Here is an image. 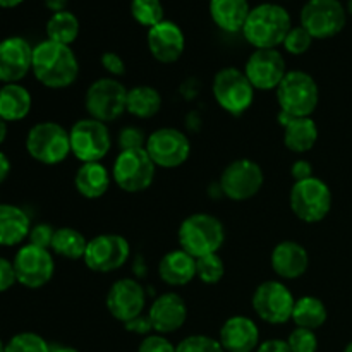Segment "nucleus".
Masks as SVG:
<instances>
[{"label":"nucleus","mask_w":352,"mask_h":352,"mask_svg":"<svg viewBox=\"0 0 352 352\" xmlns=\"http://www.w3.org/2000/svg\"><path fill=\"white\" fill-rule=\"evenodd\" d=\"M280 112L294 117H311L320 102V89L315 79L305 71H287L277 88Z\"/></svg>","instance_id":"4"},{"label":"nucleus","mask_w":352,"mask_h":352,"mask_svg":"<svg viewBox=\"0 0 352 352\" xmlns=\"http://www.w3.org/2000/svg\"><path fill=\"white\" fill-rule=\"evenodd\" d=\"M292 23L287 9L278 3L265 2L253 7L243 28V34L248 43L256 50L277 48L284 43L285 36L291 31Z\"/></svg>","instance_id":"2"},{"label":"nucleus","mask_w":352,"mask_h":352,"mask_svg":"<svg viewBox=\"0 0 352 352\" xmlns=\"http://www.w3.org/2000/svg\"><path fill=\"white\" fill-rule=\"evenodd\" d=\"M278 122L284 127V144L294 153H306L318 140V127L311 117H294L278 113Z\"/></svg>","instance_id":"24"},{"label":"nucleus","mask_w":352,"mask_h":352,"mask_svg":"<svg viewBox=\"0 0 352 352\" xmlns=\"http://www.w3.org/2000/svg\"><path fill=\"white\" fill-rule=\"evenodd\" d=\"M131 246L127 239L119 234H100L88 241L85 253V263L89 270L98 274L116 272L129 260Z\"/></svg>","instance_id":"16"},{"label":"nucleus","mask_w":352,"mask_h":352,"mask_svg":"<svg viewBox=\"0 0 352 352\" xmlns=\"http://www.w3.org/2000/svg\"><path fill=\"white\" fill-rule=\"evenodd\" d=\"M175 352H226L220 340L208 336H191L186 337L175 347Z\"/></svg>","instance_id":"38"},{"label":"nucleus","mask_w":352,"mask_h":352,"mask_svg":"<svg viewBox=\"0 0 352 352\" xmlns=\"http://www.w3.org/2000/svg\"><path fill=\"white\" fill-rule=\"evenodd\" d=\"M126 325V330L127 332H133V333H140V336H150V332L153 330V327H151V322L150 318L146 316H138V318L131 320V322L124 323Z\"/></svg>","instance_id":"45"},{"label":"nucleus","mask_w":352,"mask_h":352,"mask_svg":"<svg viewBox=\"0 0 352 352\" xmlns=\"http://www.w3.org/2000/svg\"><path fill=\"white\" fill-rule=\"evenodd\" d=\"M131 16L150 30L165 19V10L160 0H131Z\"/></svg>","instance_id":"34"},{"label":"nucleus","mask_w":352,"mask_h":352,"mask_svg":"<svg viewBox=\"0 0 352 352\" xmlns=\"http://www.w3.org/2000/svg\"><path fill=\"white\" fill-rule=\"evenodd\" d=\"M244 74L248 76L254 89H261V91L277 89L287 74L284 55L277 48L254 50L248 58Z\"/></svg>","instance_id":"17"},{"label":"nucleus","mask_w":352,"mask_h":352,"mask_svg":"<svg viewBox=\"0 0 352 352\" xmlns=\"http://www.w3.org/2000/svg\"><path fill=\"white\" fill-rule=\"evenodd\" d=\"M47 340L34 332H21L6 344V352H50Z\"/></svg>","instance_id":"36"},{"label":"nucleus","mask_w":352,"mask_h":352,"mask_svg":"<svg viewBox=\"0 0 352 352\" xmlns=\"http://www.w3.org/2000/svg\"><path fill=\"white\" fill-rule=\"evenodd\" d=\"M12 265L17 284L26 289L43 287L52 280L55 272V261L50 250H43L30 243L17 250Z\"/></svg>","instance_id":"12"},{"label":"nucleus","mask_w":352,"mask_h":352,"mask_svg":"<svg viewBox=\"0 0 352 352\" xmlns=\"http://www.w3.org/2000/svg\"><path fill=\"white\" fill-rule=\"evenodd\" d=\"M327 318H329V311L322 299L315 296H302L296 299L294 311H292V322L296 323V327L315 332L316 329L325 325Z\"/></svg>","instance_id":"30"},{"label":"nucleus","mask_w":352,"mask_h":352,"mask_svg":"<svg viewBox=\"0 0 352 352\" xmlns=\"http://www.w3.org/2000/svg\"><path fill=\"white\" fill-rule=\"evenodd\" d=\"M69 140H71V153L82 164L102 162L112 146L107 124L91 117L78 120L69 131Z\"/></svg>","instance_id":"11"},{"label":"nucleus","mask_w":352,"mask_h":352,"mask_svg":"<svg viewBox=\"0 0 352 352\" xmlns=\"http://www.w3.org/2000/svg\"><path fill=\"white\" fill-rule=\"evenodd\" d=\"M291 174L294 177L296 182L299 181H306V179L313 177V167L308 160H298L294 162L291 168Z\"/></svg>","instance_id":"46"},{"label":"nucleus","mask_w":352,"mask_h":352,"mask_svg":"<svg viewBox=\"0 0 352 352\" xmlns=\"http://www.w3.org/2000/svg\"><path fill=\"white\" fill-rule=\"evenodd\" d=\"M346 23L347 10L340 0H308L301 9V26L315 40L337 36Z\"/></svg>","instance_id":"10"},{"label":"nucleus","mask_w":352,"mask_h":352,"mask_svg":"<svg viewBox=\"0 0 352 352\" xmlns=\"http://www.w3.org/2000/svg\"><path fill=\"white\" fill-rule=\"evenodd\" d=\"M86 248H88V241L79 230L72 229V227H62V229L55 230L50 250L57 256L76 261L85 258Z\"/></svg>","instance_id":"32"},{"label":"nucleus","mask_w":352,"mask_h":352,"mask_svg":"<svg viewBox=\"0 0 352 352\" xmlns=\"http://www.w3.org/2000/svg\"><path fill=\"white\" fill-rule=\"evenodd\" d=\"M54 227L48 226V223H38V226L31 227L30 230V244L38 248H43V250H50L52 241H54Z\"/></svg>","instance_id":"41"},{"label":"nucleus","mask_w":352,"mask_h":352,"mask_svg":"<svg viewBox=\"0 0 352 352\" xmlns=\"http://www.w3.org/2000/svg\"><path fill=\"white\" fill-rule=\"evenodd\" d=\"M256 352H291V349H289L287 340L270 339V340H267V342L260 344Z\"/></svg>","instance_id":"47"},{"label":"nucleus","mask_w":352,"mask_h":352,"mask_svg":"<svg viewBox=\"0 0 352 352\" xmlns=\"http://www.w3.org/2000/svg\"><path fill=\"white\" fill-rule=\"evenodd\" d=\"M69 0H45V6H47V9H50L52 12H62V10H67L65 7H67Z\"/></svg>","instance_id":"49"},{"label":"nucleus","mask_w":352,"mask_h":352,"mask_svg":"<svg viewBox=\"0 0 352 352\" xmlns=\"http://www.w3.org/2000/svg\"><path fill=\"white\" fill-rule=\"evenodd\" d=\"M78 34L79 21L71 10L52 14L47 23V40L71 47V43H74Z\"/></svg>","instance_id":"33"},{"label":"nucleus","mask_w":352,"mask_h":352,"mask_svg":"<svg viewBox=\"0 0 352 352\" xmlns=\"http://www.w3.org/2000/svg\"><path fill=\"white\" fill-rule=\"evenodd\" d=\"M296 299L282 282L267 280L256 287L253 294V309L263 322L270 325H284L292 320Z\"/></svg>","instance_id":"13"},{"label":"nucleus","mask_w":352,"mask_h":352,"mask_svg":"<svg viewBox=\"0 0 352 352\" xmlns=\"http://www.w3.org/2000/svg\"><path fill=\"white\" fill-rule=\"evenodd\" d=\"M146 294L140 282L134 278H120L107 294V309L119 322L127 323L143 315Z\"/></svg>","instance_id":"18"},{"label":"nucleus","mask_w":352,"mask_h":352,"mask_svg":"<svg viewBox=\"0 0 352 352\" xmlns=\"http://www.w3.org/2000/svg\"><path fill=\"white\" fill-rule=\"evenodd\" d=\"M219 340L226 352H253L260 346V329L248 316H232L220 329Z\"/></svg>","instance_id":"22"},{"label":"nucleus","mask_w":352,"mask_h":352,"mask_svg":"<svg viewBox=\"0 0 352 352\" xmlns=\"http://www.w3.org/2000/svg\"><path fill=\"white\" fill-rule=\"evenodd\" d=\"M148 48L151 55L162 64H174L182 57L186 38L181 28L172 21L164 19L148 30Z\"/></svg>","instance_id":"20"},{"label":"nucleus","mask_w":352,"mask_h":352,"mask_svg":"<svg viewBox=\"0 0 352 352\" xmlns=\"http://www.w3.org/2000/svg\"><path fill=\"white\" fill-rule=\"evenodd\" d=\"M112 172L100 162L82 164L74 177L76 191L88 199H98L109 191Z\"/></svg>","instance_id":"28"},{"label":"nucleus","mask_w":352,"mask_h":352,"mask_svg":"<svg viewBox=\"0 0 352 352\" xmlns=\"http://www.w3.org/2000/svg\"><path fill=\"white\" fill-rule=\"evenodd\" d=\"M158 275L162 280L172 287L189 284L196 277V258L184 250H175L165 254L158 263Z\"/></svg>","instance_id":"26"},{"label":"nucleus","mask_w":352,"mask_h":352,"mask_svg":"<svg viewBox=\"0 0 352 352\" xmlns=\"http://www.w3.org/2000/svg\"><path fill=\"white\" fill-rule=\"evenodd\" d=\"M308 251L296 241H282L272 251V268L285 280L302 277L308 270Z\"/></svg>","instance_id":"23"},{"label":"nucleus","mask_w":352,"mask_h":352,"mask_svg":"<svg viewBox=\"0 0 352 352\" xmlns=\"http://www.w3.org/2000/svg\"><path fill=\"white\" fill-rule=\"evenodd\" d=\"M212 91L217 103L230 116H241L253 105L254 86L237 67H223L217 72Z\"/></svg>","instance_id":"7"},{"label":"nucleus","mask_w":352,"mask_h":352,"mask_svg":"<svg viewBox=\"0 0 352 352\" xmlns=\"http://www.w3.org/2000/svg\"><path fill=\"white\" fill-rule=\"evenodd\" d=\"M33 107L31 93L19 82L0 86V119L17 122L26 119Z\"/></svg>","instance_id":"29"},{"label":"nucleus","mask_w":352,"mask_h":352,"mask_svg":"<svg viewBox=\"0 0 352 352\" xmlns=\"http://www.w3.org/2000/svg\"><path fill=\"white\" fill-rule=\"evenodd\" d=\"M291 208L299 220L306 223L322 222L332 210V191L318 177L294 182L291 189Z\"/></svg>","instance_id":"6"},{"label":"nucleus","mask_w":352,"mask_h":352,"mask_svg":"<svg viewBox=\"0 0 352 352\" xmlns=\"http://www.w3.org/2000/svg\"><path fill=\"white\" fill-rule=\"evenodd\" d=\"M0 352H6V344L2 342V339H0Z\"/></svg>","instance_id":"55"},{"label":"nucleus","mask_w":352,"mask_h":352,"mask_svg":"<svg viewBox=\"0 0 352 352\" xmlns=\"http://www.w3.org/2000/svg\"><path fill=\"white\" fill-rule=\"evenodd\" d=\"M129 89L113 78H102L89 85L85 96L86 112L100 122H113L126 112Z\"/></svg>","instance_id":"8"},{"label":"nucleus","mask_w":352,"mask_h":352,"mask_svg":"<svg viewBox=\"0 0 352 352\" xmlns=\"http://www.w3.org/2000/svg\"><path fill=\"white\" fill-rule=\"evenodd\" d=\"M148 318L153 327V332L160 336L177 332L188 318V306L179 294L165 292L151 302Z\"/></svg>","instance_id":"21"},{"label":"nucleus","mask_w":352,"mask_h":352,"mask_svg":"<svg viewBox=\"0 0 352 352\" xmlns=\"http://www.w3.org/2000/svg\"><path fill=\"white\" fill-rule=\"evenodd\" d=\"M291 352H316L318 351V339L313 330L294 329L287 339Z\"/></svg>","instance_id":"39"},{"label":"nucleus","mask_w":352,"mask_h":352,"mask_svg":"<svg viewBox=\"0 0 352 352\" xmlns=\"http://www.w3.org/2000/svg\"><path fill=\"white\" fill-rule=\"evenodd\" d=\"M177 237L181 250L198 260L219 253L226 241V229L222 222L210 213H192L182 220Z\"/></svg>","instance_id":"3"},{"label":"nucleus","mask_w":352,"mask_h":352,"mask_svg":"<svg viewBox=\"0 0 352 352\" xmlns=\"http://www.w3.org/2000/svg\"><path fill=\"white\" fill-rule=\"evenodd\" d=\"M162 109V96L151 86H136L127 91L126 112L138 119H151Z\"/></svg>","instance_id":"31"},{"label":"nucleus","mask_w":352,"mask_h":352,"mask_svg":"<svg viewBox=\"0 0 352 352\" xmlns=\"http://www.w3.org/2000/svg\"><path fill=\"white\" fill-rule=\"evenodd\" d=\"M26 150L33 160L43 165L62 164L71 153L69 131L52 120L34 124L26 136Z\"/></svg>","instance_id":"5"},{"label":"nucleus","mask_w":352,"mask_h":352,"mask_svg":"<svg viewBox=\"0 0 352 352\" xmlns=\"http://www.w3.org/2000/svg\"><path fill=\"white\" fill-rule=\"evenodd\" d=\"M7 138V122L3 119H0V144L6 141Z\"/></svg>","instance_id":"51"},{"label":"nucleus","mask_w":352,"mask_h":352,"mask_svg":"<svg viewBox=\"0 0 352 352\" xmlns=\"http://www.w3.org/2000/svg\"><path fill=\"white\" fill-rule=\"evenodd\" d=\"M157 165L144 148L120 151L112 167V179L122 191L141 192L151 186Z\"/></svg>","instance_id":"9"},{"label":"nucleus","mask_w":352,"mask_h":352,"mask_svg":"<svg viewBox=\"0 0 352 352\" xmlns=\"http://www.w3.org/2000/svg\"><path fill=\"white\" fill-rule=\"evenodd\" d=\"M146 134L140 127H124L119 133V146L120 151L127 150H141L146 148Z\"/></svg>","instance_id":"40"},{"label":"nucleus","mask_w":352,"mask_h":352,"mask_svg":"<svg viewBox=\"0 0 352 352\" xmlns=\"http://www.w3.org/2000/svg\"><path fill=\"white\" fill-rule=\"evenodd\" d=\"M33 67V47L21 36L0 41V82H19Z\"/></svg>","instance_id":"19"},{"label":"nucleus","mask_w":352,"mask_h":352,"mask_svg":"<svg viewBox=\"0 0 352 352\" xmlns=\"http://www.w3.org/2000/svg\"><path fill=\"white\" fill-rule=\"evenodd\" d=\"M146 153L157 167H181L191 153V143L182 131L174 127H162L148 136Z\"/></svg>","instance_id":"15"},{"label":"nucleus","mask_w":352,"mask_h":352,"mask_svg":"<svg viewBox=\"0 0 352 352\" xmlns=\"http://www.w3.org/2000/svg\"><path fill=\"white\" fill-rule=\"evenodd\" d=\"M102 65L109 74L112 76H124L126 74V64H124L122 57L116 52H105L102 55Z\"/></svg>","instance_id":"44"},{"label":"nucleus","mask_w":352,"mask_h":352,"mask_svg":"<svg viewBox=\"0 0 352 352\" xmlns=\"http://www.w3.org/2000/svg\"><path fill=\"white\" fill-rule=\"evenodd\" d=\"M315 38L299 24V26H292L291 31L287 33L284 40V48L287 54L291 55H302L311 48V43Z\"/></svg>","instance_id":"37"},{"label":"nucleus","mask_w":352,"mask_h":352,"mask_svg":"<svg viewBox=\"0 0 352 352\" xmlns=\"http://www.w3.org/2000/svg\"><path fill=\"white\" fill-rule=\"evenodd\" d=\"M31 220L23 208L9 203H0V246H17L28 239Z\"/></svg>","instance_id":"25"},{"label":"nucleus","mask_w":352,"mask_h":352,"mask_svg":"<svg viewBox=\"0 0 352 352\" xmlns=\"http://www.w3.org/2000/svg\"><path fill=\"white\" fill-rule=\"evenodd\" d=\"M31 71L43 86L52 89H62L74 85L79 74V64L76 54L69 45L45 40L33 47Z\"/></svg>","instance_id":"1"},{"label":"nucleus","mask_w":352,"mask_h":352,"mask_svg":"<svg viewBox=\"0 0 352 352\" xmlns=\"http://www.w3.org/2000/svg\"><path fill=\"white\" fill-rule=\"evenodd\" d=\"M23 2L24 0H0V7L2 9H14V7H17Z\"/></svg>","instance_id":"50"},{"label":"nucleus","mask_w":352,"mask_h":352,"mask_svg":"<svg viewBox=\"0 0 352 352\" xmlns=\"http://www.w3.org/2000/svg\"><path fill=\"white\" fill-rule=\"evenodd\" d=\"M263 181V170L256 162L239 158L223 168L220 175V189L229 199L246 201L260 192Z\"/></svg>","instance_id":"14"},{"label":"nucleus","mask_w":352,"mask_h":352,"mask_svg":"<svg viewBox=\"0 0 352 352\" xmlns=\"http://www.w3.org/2000/svg\"><path fill=\"white\" fill-rule=\"evenodd\" d=\"M138 352H175V346L160 333L146 336L141 340Z\"/></svg>","instance_id":"42"},{"label":"nucleus","mask_w":352,"mask_h":352,"mask_svg":"<svg viewBox=\"0 0 352 352\" xmlns=\"http://www.w3.org/2000/svg\"><path fill=\"white\" fill-rule=\"evenodd\" d=\"M223 274H226V265H223L222 258L217 253L196 260V277H198L203 284H217V282L222 280Z\"/></svg>","instance_id":"35"},{"label":"nucleus","mask_w":352,"mask_h":352,"mask_svg":"<svg viewBox=\"0 0 352 352\" xmlns=\"http://www.w3.org/2000/svg\"><path fill=\"white\" fill-rule=\"evenodd\" d=\"M344 352H352V342H349L346 346V349H344Z\"/></svg>","instance_id":"54"},{"label":"nucleus","mask_w":352,"mask_h":352,"mask_svg":"<svg viewBox=\"0 0 352 352\" xmlns=\"http://www.w3.org/2000/svg\"><path fill=\"white\" fill-rule=\"evenodd\" d=\"M16 282L17 278H16V270H14L12 261L0 256V294L9 291Z\"/></svg>","instance_id":"43"},{"label":"nucleus","mask_w":352,"mask_h":352,"mask_svg":"<svg viewBox=\"0 0 352 352\" xmlns=\"http://www.w3.org/2000/svg\"><path fill=\"white\" fill-rule=\"evenodd\" d=\"M346 10H347V14H351V16H352V0H347Z\"/></svg>","instance_id":"53"},{"label":"nucleus","mask_w":352,"mask_h":352,"mask_svg":"<svg viewBox=\"0 0 352 352\" xmlns=\"http://www.w3.org/2000/svg\"><path fill=\"white\" fill-rule=\"evenodd\" d=\"M208 9L213 23L227 33L243 31L251 12L248 0H210Z\"/></svg>","instance_id":"27"},{"label":"nucleus","mask_w":352,"mask_h":352,"mask_svg":"<svg viewBox=\"0 0 352 352\" xmlns=\"http://www.w3.org/2000/svg\"><path fill=\"white\" fill-rule=\"evenodd\" d=\"M9 174H10V162L9 158L6 157V153L0 151V184L9 177Z\"/></svg>","instance_id":"48"},{"label":"nucleus","mask_w":352,"mask_h":352,"mask_svg":"<svg viewBox=\"0 0 352 352\" xmlns=\"http://www.w3.org/2000/svg\"><path fill=\"white\" fill-rule=\"evenodd\" d=\"M50 352H79L74 347H67V346H58V347H52Z\"/></svg>","instance_id":"52"}]
</instances>
